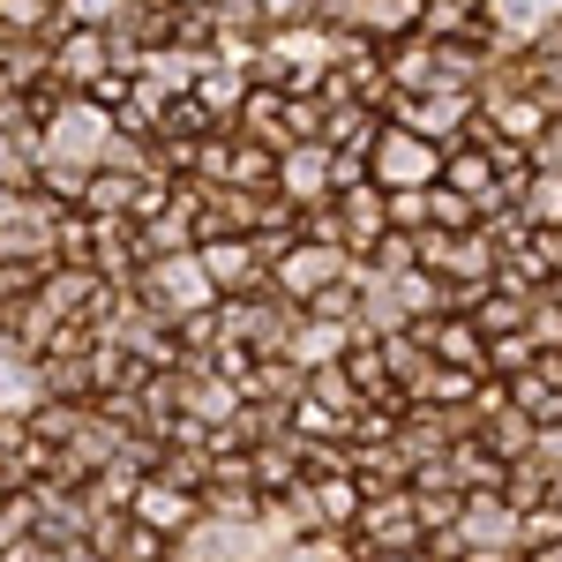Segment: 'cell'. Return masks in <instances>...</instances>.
<instances>
[{"mask_svg":"<svg viewBox=\"0 0 562 562\" xmlns=\"http://www.w3.org/2000/svg\"><path fill=\"white\" fill-rule=\"evenodd\" d=\"M442 150L450 143H435V135L405 128V121H390L375 128V143H368V180L383 188V195H413V188H435L442 180Z\"/></svg>","mask_w":562,"mask_h":562,"instance_id":"2","label":"cell"},{"mask_svg":"<svg viewBox=\"0 0 562 562\" xmlns=\"http://www.w3.org/2000/svg\"><path fill=\"white\" fill-rule=\"evenodd\" d=\"M0 346H8V330H0Z\"/></svg>","mask_w":562,"mask_h":562,"instance_id":"16","label":"cell"},{"mask_svg":"<svg viewBox=\"0 0 562 562\" xmlns=\"http://www.w3.org/2000/svg\"><path fill=\"white\" fill-rule=\"evenodd\" d=\"M548 540H562V503L555 495H540V503L518 510V548H548Z\"/></svg>","mask_w":562,"mask_h":562,"instance_id":"13","label":"cell"},{"mask_svg":"<svg viewBox=\"0 0 562 562\" xmlns=\"http://www.w3.org/2000/svg\"><path fill=\"white\" fill-rule=\"evenodd\" d=\"M0 188H38V135L0 128Z\"/></svg>","mask_w":562,"mask_h":562,"instance_id":"12","label":"cell"},{"mask_svg":"<svg viewBox=\"0 0 562 562\" xmlns=\"http://www.w3.org/2000/svg\"><path fill=\"white\" fill-rule=\"evenodd\" d=\"M390 225H397V217H390V195L375 188V180H352V188H338V240H346L360 262L383 248Z\"/></svg>","mask_w":562,"mask_h":562,"instance_id":"7","label":"cell"},{"mask_svg":"<svg viewBox=\"0 0 562 562\" xmlns=\"http://www.w3.org/2000/svg\"><path fill=\"white\" fill-rule=\"evenodd\" d=\"M45 405V368H31L15 346H0V413L8 420H31Z\"/></svg>","mask_w":562,"mask_h":562,"instance_id":"9","label":"cell"},{"mask_svg":"<svg viewBox=\"0 0 562 562\" xmlns=\"http://www.w3.org/2000/svg\"><path fill=\"white\" fill-rule=\"evenodd\" d=\"M256 8H262L270 31H278V23H315V15H323V0H256Z\"/></svg>","mask_w":562,"mask_h":562,"instance_id":"15","label":"cell"},{"mask_svg":"<svg viewBox=\"0 0 562 562\" xmlns=\"http://www.w3.org/2000/svg\"><path fill=\"white\" fill-rule=\"evenodd\" d=\"M480 23H487L495 53H532L540 38L562 31V0H480Z\"/></svg>","mask_w":562,"mask_h":562,"instance_id":"6","label":"cell"},{"mask_svg":"<svg viewBox=\"0 0 562 562\" xmlns=\"http://www.w3.org/2000/svg\"><path fill=\"white\" fill-rule=\"evenodd\" d=\"M113 135H121V113L105 105V98H60V105H45V135H38V166H68V173H98L105 166V150H113Z\"/></svg>","mask_w":562,"mask_h":562,"instance_id":"1","label":"cell"},{"mask_svg":"<svg viewBox=\"0 0 562 562\" xmlns=\"http://www.w3.org/2000/svg\"><path fill=\"white\" fill-rule=\"evenodd\" d=\"M510 211H518L525 225H562V166H532Z\"/></svg>","mask_w":562,"mask_h":562,"instance_id":"11","label":"cell"},{"mask_svg":"<svg viewBox=\"0 0 562 562\" xmlns=\"http://www.w3.org/2000/svg\"><path fill=\"white\" fill-rule=\"evenodd\" d=\"M143 301L158 307L166 323H188V315L217 307V285H211V270H203V248H166V256H150V270H143Z\"/></svg>","mask_w":562,"mask_h":562,"instance_id":"4","label":"cell"},{"mask_svg":"<svg viewBox=\"0 0 562 562\" xmlns=\"http://www.w3.org/2000/svg\"><path fill=\"white\" fill-rule=\"evenodd\" d=\"M105 60H113V45H105V31H68V38L53 45V76L60 83H98L105 76Z\"/></svg>","mask_w":562,"mask_h":562,"instance_id":"10","label":"cell"},{"mask_svg":"<svg viewBox=\"0 0 562 562\" xmlns=\"http://www.w3.org/2000/svg\"><path fill=\"white\" fill-rule=\"evenodd\" d=\"M128 8H143V0H60V15H68L76 31H105V23H121Z\"/></svg>","mask_w":562,"mask_h":562,"instance_id":"14","label":"cell"},{"mask_svg":"<svg viewBox=\"0 0 562 562\" xmlns=\"http://www.w3.org/2000/svg\"><path fill=\"white\" fill-rule=\"evenodd\" d=\"M352 262H360V256H352L346 240H307V233H301L285 256L270 262V293L293 301V307H315L338 278H352Z\"/></svg>","mask_w":562,"mask_h":562,"instance_id":"3","label":"cell"},{"mask_svg":"<svg viewBox=\"0 0 562 562\" xmlns=\"http://www.w3.org/2000/svg\"><path fill=\"white\" fill-rule=\"evenodd\" d=\"M278 195L307 211V203H330L338 195V150L323 143V135H301V143H285L278 150Z\"/></svg>","mask_w":562,"mask_h":562,"instance_id":"5","label":"cell"},{"mask_svg":"<svg viewBox=\"0 0 562 562\" xmlns=\"http://www.w3.org/2000/svg\"><path fill=\"white\" fill-rule=\"evenodd\" d=\"M135 518L158 525L166 540H180L188 525L203 518V503H195V487H180V480H135Z\"/></svg>","mask_w":562,"mask_h":562,"instance_id":"8","label":"cell"}]
</instances>
